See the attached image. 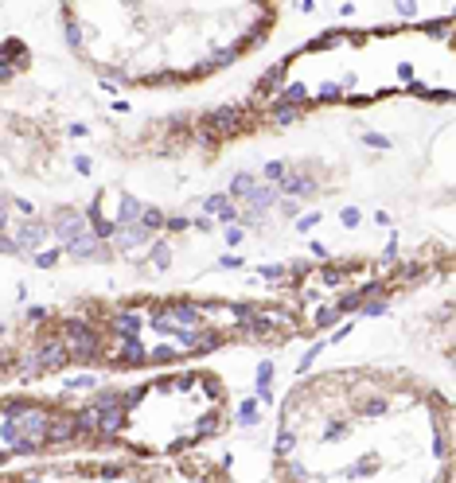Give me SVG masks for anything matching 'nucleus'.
<instances>
[{
	"instance_id": "f257e3e1",
	"label": "nucleus",
	"mask_w": 456,
	"mask_h": 483,
	"mask_svg": "<svg viewBox=\"0 0 456 483\" xmlns=\"http://www.w3.org/2000/svg\"><path fill=\"white\" fill-rule=\"evenodd\" d=\"M203 207H207V215L219 218V222H242V211L234 207V199H230V195H207V199H203Z\"/></svg>"
},
{
	"instance_id": "f03ea898",
	"label": "nucleus",
	"mask_w": 456,
	"mask_h": 483,
	"mask_svg": "<svg viewBox=\"0 0 456 483\" xmlns=\"http://www.w3.org/2000/svg\"><path fill=\"white\" fill-rule=\"evenodd\" d=\"M152 234L144 230V226H118V234H113V250H137V246H148Z\"/></svg>"
},
{
	"instance_id": "7ed1b4c3",
	"label": "nucleus",
	"mask_w": 456,
	"mask_h": 483,
	"mask_svg": "<svg viewBox=\"0 0 456 483\" xmlns=\"http://www.w3.org/2000/svg\"><path fill=\"white\" fill-rule=\"evenodd\" d=\"M285 195H296V199H304V195H312L316 184H312V175H304V172H293L285 180V187H281Z\"/></svg>"
},
{
	"instance_id": "20e7f679",
	"label": "nucleus",
	"mask_w": 456,
	"mask_h": 483,
	"mask_svg": "<svg viewBox=\"0 0 456 483\" xmlns=\"http://www.w3.org/2000/svg\"><path fill=\"white\" fill-rule=\"evenodd\" d=\"M238 421H242V425H258V421H262V406H258V401H242V409H238Z\"/></svg>"
},
{
	"instance_id": "39448f33",
	"label": "nucleus",
	"mask_w": 456,
	"mask_h": 483,
	"mask_svg": "<svg viewBox=\"0 0 456 483\" xmlns=\"http://www.w3.org/2000/svg\"><path fill=\"white\" fill-rule=\"evenodd\" d=\"M293 448H296V437L289 433V429H281V433H277V441H273V456H277V460H285Z\"/></svg>"
},
{
	"instance_id": "423d86ee",
	"label": "nucleus",
	"mask_w": 456,
	"mask_h": 483,
	"mask_svg": "<svg viewBox=\"0 0 456 483\" xmlns=\"http://www.w3.org/2000/svg\"><path fill=\"white\" fill-rule=\"evenodd\" d=\"M152 265H156V269H168L172 265V246H168V242H156V246H152Z\"/></svg>"
},
{
	"instance_id": "0eeeda50",
	"label": "nucleus",
	"mask_w": 456,
	"mask_h": 483,
	"mask_svg": "<svg viewBox=\"0 0 456 483\" xmlns=\"http://www.w3.org/2000/svg\"><path fill=\"white\" fill-rule=\"evenodd\" d=\"M35 265H39V269H51V265H55V261H59V250H47V253H35Z\"/></svg>"
},
{
	"instance_id": "6e6552de",
	"label": "nucleus",
	"mask_w": 456,
	"mask_h": 483,
	"mask_svg": "<svg viewBox=\"0 0 456 483\" xmlns=\"http://www.w3.org/2000/svg\"><path fill=\"white\" fill-rule=\"evenodd\" d=\"M363 141L371 144V149H390V141H386V137H382V133H367Z\"/></svg>"
},
{
	"instance_id": "1a4fd4ad",
	"label": "nucleus",
	"mask_w": 456,
	"mask_h": 483,
	"mask_svg": "<svg viewBox=\"0 0 456 483\" xmlns=\"http://www.w3.org/2000/svg\"><path fill=\"white\" fill-rule=\"evenodd\" d=\"M191 226V218H184V215H172L168 218V230H187Z\"/></svg>"
},
{
	"instance_id": "9d476101",
	"label": "nucleus",
	"mask_w": 456,
	"mask_h": 483,
	"mask_svg": "<svg viewBox=\"0 0 456 483\" xmlns=\"http://www.w3.org/2000/svg\"><path fill=\"white\" fill-rule=\"evenodd\" d=\"M359 218H363V215H359L355 207H347V211H343V226H359Z\"/></svg>"
},
{
	"instance_id": "9b49d317",
	"label": "nucleus",
	"mask_w": 456,
	"mask_h": 483,
	"mask_svg": "<svg viewBox=\"0 0 456 483\" xmlns=\"http://www.w3.org/2000/svg\"><path fill=\"white\" fill-rule=\"evenodd\" d=\"M316 222H320V215H304V218H300V222H296V226H300V230H312Z\"/></svg>"
},
{
	"instance_id": "f8f14e48",
	"label": "nucleus",
	"mask_w": 456,
	"mask_h": 483,
	"mask_svg": "<svg viewBox=\"0 0 456 483\" xmlns=\"http://www.w3.org/2000/svg\"><path fill=\"white\" fill-rule=\"evenodd\" d=\"M227 242H230V246H238V242H242V230H238V226H230V230H227Z\"/></svg>"
}]
</instances>
